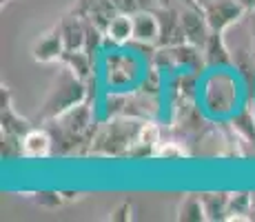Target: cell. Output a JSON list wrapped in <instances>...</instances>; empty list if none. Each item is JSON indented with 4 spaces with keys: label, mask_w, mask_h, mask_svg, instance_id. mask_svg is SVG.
I'll list each match as a JSON object with an SVG mask.
<instances>
[{
    "label": "cell",
    "mask_w": 255,
    "mask_h": 222,
    "mask_svg": "<svg viewBox=\"0 0 255 222\" xmlns=\"http://www.w3.org/2000/svg\"><path fill=\"white\" fill-rule=\"evenodd\" d=\"M53 138V156H87L89 154L91 140L96 136L100 120L96 116L93 100L87 98L85 102L71 107L60 116L42 122Z\"/></svg>",
    "instance_id": "6da1fadb"
},
{
    "label": "cell",
    "mask_w": 255,
    "mask_h": 222,
    "mask_svg": "<svg viewBox=\"0 0 255 222\" xmlns=\"http://www.w3.org/2000/svg\"><path fill=\"white\" fill-rule=\"evenodd\" d=\"M242 85L244 82L238 71L231 73L229 69H209L200 85V100L204 113L211 118H231L240 109Z\"/></svg>",
    "instance_id": "7a4b0ae2"
},
{
    "label": "cell",
    "mask_w": 255,
    "mask_h": 222,
    "mask_svg": "<svg viewBox=\"0 0 255 222\" xmlns=\"http://www.w3.org/2000/svg\"><path fill=\"white\" fill-rule=\"evenodd\" d=\"M144 120L131 116H116L100 120L96 136L91 140L89 154L96 158H127L131 145L135 142L140 133V127Z\"/></svg>",
    "instance_id": "3957f363"
},
{
    "label": "cell",
    "mask_w": 255,
    "mask_h": 222,
    "mask_svg": "<svg viewBox=\"0 0 255 222\" xmlns=\"http://www.w3.org/2000/svg\"><path fill=\"white\" fill-rule=\"evenodd\" d=\"M89 98V85L87 80L78 78L69 67L62 65L53 76V82L49 85V91L42 100L40 109H38V120L47 122L51 118L60 116L71 107L80 105Z\"/></svg>",
    "instance_id": "277c9868"
},
{
    "label": "cell",
    "mask_w": 255,
    "mask_h": 222,
    "mask_svg": "<svg viewBox=\"0 0 255 222\" xmlns=\"http://www.w3.org/2000/svg\"><path fill=\"white\" fill-rule=\"evenodd\" d=\"M102 82L107 89H114V91H131L140 85L142 80V62L138 58V53L131 47L122 49H107L102 51Z\"/></svg>",
    "instance_id": "5b68a950"
},
{
    "label": "cell",
    "mask_w": 255,
    "mask_h": 222,
    "mask_svg": "<svg viewBox=\"0 0 255 222\" xmlns=\"http://www.w3.org/2000/svg\"><path fill=\"white\" fill-rule=\"evenodd\" d=\"M202 11L209 20L211 31H220V33H227L238 22H242L249 13L235 0H209L207 4H202Z\"/></svg>",
    "instance_id": "8992f818"
},
{
    "label": "cell",
    "mask_w": 255,
    "mask_h": 222,
    "mask_svg": "<svg viewBox=\"0 0 255 222\" xmlns=\"http://www.w3.org/2000/svg\"><path fill=\"white\" fill-rule=\"evenodd\" d=\"M178 9H180V20H182L186 42L202 49L211 36V27H209L207 16H204V11H202V4H198V7L178 4Z\"/></svg>",
    "instance_id": "52a82bcc"
},
{
    "label": "cell",
    "mask_w": 255,
    "mask_h": 222,
    "mask_svg": "<svg viewBox=\"0 0 255 222\" xmlns=\"http://www.w3.org/2000/svg\"><path fill=\"white\" fill-rule=\"evenodd\" d=\"M155 13H158V22H160L158 47H175V44L186 42L178 4H173V7H158Z\"/></svg>",
    "instance_id": "ba28073f"
},
{
    "label": "cell",
    "mask_w": 255,
    "mask_h": 222,
    "mask_svg": "<svg viewBox=\"0 0 255 222\" xmlns=\"http://www.w3.org/2000/svg\"><path fill=\"white\" fill-rule=\"evenodd\" d=\"M62 53H65V40H62V33H60V27H58V24H53L49 31L40 33L31 47L33 60L42 62V65L60 62Z\"/></svg>",
    "instance_id": "9c48e42d"
},
{
    "label": "cell",
    "mask_w": 255,
    "mask_h": 222,
    "mask_svg": "<svg viewBox=\"0 0 255 222\" xmlns=\"http://www.w3.org/2000/svg\"><path fill=\"white\" fill-rule=\"evenodd\" d=\"M204 62L209 69H233V51L227 36L220 31H211L207 44L202 47Z\"/></svg>",
    "instance_id": "30bf717a"
},
{
    "label": "cell",
    "mask_w": 255,
    "mask_h": 222,
    "mask_svg": "<svg viewBox=\"0 0 255 222\" xmlns=\"http://www.w3.org/2000/svg\"><path fill=\"white\" fill-rule=\"evenodd\" d=\"M22 149H24V160H45L53 156V138L51 131L42 127H31L22 136Z\"/></svg>",
    "instance_id": "8fae6325"
},
{
    "label": "cell",
    "mask_w": 255,
    "mask_h": 222,
    "mask_svg": "<svg viewBox=\"0 0 255 222\" xmlns=\"http://www.w3.org/2000/svg\"><path fill=\"white\" fill-rule=\"evenodd\" d=\"M31 122L27 118L18 116L16 109H13V102H11V91L9 87L0 89V131L4 133H13V136H24L29 129H31Z\"/></svg>",
    "instance_id": "7c38bea8"
},
{
    "label": "cell",
    "mask_w": 255,
    "mask_h": 222,
    "mask_svg": "<svg viewBox=\"0 0 255 222\" xmlns=\"http://www.w3.org/2000/svg\"><path fill=\"white\" fill-rule=\"evenodd\" d=\"M62 40H65V51H78L85 49V38H87V18L78 16V13L67 11L65 16L58 20Z\"/></svg>",
    "instance_id": "4fadbf2b"
},
{
    "label": "cell",
    "mask_w": 255,
    "mask_h": 222,
    "mask_svg": "<svg viewBox=\"0 0 255 222\" xmlns=\"http://www.w3.org/2000/svg\"><path fill=\"white\" fill-rule=\"evenodd\" d=\"M133 38V18L129 13H118L105 31V51L116 47H127Z\"/></svg>",
    "instance_id": "5bb4252c"
},
{
    "label": "cell",
    "mask_w": 255,
    "mask_h": 222,
    "mask_svg": "<svg viewBox=\"0 0 255 222\" xmlns=\"http://www.w3.org/2000/svg\"><path fill=\"white\" fill-rule=\"evenodd\" d=\"M133 18V38L131 42H142V44H158L160 36V22L155 11H140Z\"/></svg>",
    "instance_id": "9a60e30c"
},
{
    "label": "cell",
    "mask_w": 255,
    "mask_h": 222,
    "mask_svg": "<svg viewBox=\"0 0 255 222\" xmlns=\"http://www.w3.org/2000/svg\"><path fill=\"white\" fill-rule=\"evenodd\" d=\"M229 125H231V131L240 140L255 147V109H251L249 105L240 107V109L229 118Z\"/></svg>",
    "instance_id": "2e32d148"
},
{
    "label": "cell",
    "mask_w": 255,
    "mask_h": 222,
    "mask_svg": "<svg viewBox=\"0 0 255 222\" xmlns=\"http://www.w3.org/2000/svg\"><path fill=\"white\" fill-rule=\"evenodd\" d=\"M60 65L69 67L78 78H82V80H89V78H93L98 73L96 71V56L87 53L85 49H78V51H65L62 53Z\"/></svg>",
    "instance_id": "e0dca14e"
},
{
    "label": "cell",
    "mask_w": 255,
    "mask_h": 222,
    "mask_svg": "<svg viewBox=\"0 0 255 222\" xmlns=\"http://www.w3.org/2000/svg\"><path fill=\"white\" fill-rule=\"evenodd\" d=\"M229 196L227 191H204L200 194L204 205V214H207V220H227L229 216Z\"/></svg>",
    "instance_id": "ac0fdd59"
},
{
    "label": "cell",
    "mask_w": 255,
    "mask_h": 222,
    "mask_svg": "<svg viewBox=\"0 0 255 222\" xmlns=\"http://www.w3.org/2000/svg\"><path fill=\"white\" fill-rule=\"evenodd\" d=\"M178 220L180 222H204L207 220V214H204V205H202L200 194H189L180 200Z\"/></svg>",
    "instance_id": "d6986e66"
},
{
    "label": "cell",
    "mask_w": 255,
    "mask_h": 222,
    "mask_svg": "<svg viewBox=\"0 0 255 222\" xmlns=\"http://www.w3.org/2000/svg\"><path fill=\"white\" fill-rule=\"evenodd\" d=\"M251 191H235L229 196V216L227 220H251Z\"/></svg>",
    "instance_id": "ffe728a7"
},
{
    "label": "cell",
    "mask_w": 255,
    "mask_h": 222,
    "mask_svg": "<svg viewBox=\"0 0 255 222\" xmlns=\"http://www.w3.org/2000/svg\"><path fill=\"white\" fill-rule=\"evenodd\" d=\"M118 13H120V11H118L114 0H100V2H96L89 9V13H87L85 18H89L96 27H100L102 31H107V27H109L111 20H114Z\"/></svg>",
    "instance_id": "44dd1931"
},
{
    "label": "cell",
    "mask_w": 255,
    "mask_h": 222,
    "mask_svg": "<svg viewBox=\"0 0 255 222\" xmlns=\"http://www.w3.org/2000/svg\"><path fill=\"white\" fill-rule=\"evenodd\" d=\"M0 154L2 160L11 162V160H20L24 158V149H22V138L13 136V133H0Z\"/></svg>",
    "instance_id": "7402d4cb"
},
{
    "label": "cell",
    "mask_w": 255,
    "mask_h": 222,
    "mask_svg": "<svg viewBox=\"0 0 255 222\" xmlns=\"http://www.w3.org/2000/svg\"><path fill=\"white\" fill-rule=\"evenodd\" d=\"M118 11L120 13H129V16H135L140 11H155L160 7L158 0H114Z\"/></svg>",
    "instance_id": "603a6c76"
},
{
    "label": "cell",
    "mask_w": 255,
    "mask_h": 222,
    "mask_svg": "<svg viewBox=\"0 0 255 222\" xmlns=\"http://www.w3.org/2000/svg\"><path fill=\"white\" fill-rule=\"evenodd\" d=\"M189 154L191 151L184 145H180L178 140H162L155 149V158H164V160H180V158H186Z\"/></svg>",
    "instance_id": "cb8c5ba5"
},
{
    "label": "cell",
    "mask_w": 255,
    "mask_h": 222,
    "mask_svg": "<svg viewBox=\"0 0 255 222\" xmlns=\"http://www.w3.org/2000/svg\"><path fill=\"white\" fill-rule=\"evenodd\" d=\"M36 202L40 207H58L62 205V191H36Z\"/></svg>",
    "instance_id": "d4e9b609"
},
{
    "label": "cell",
    "mask_w": 255,
    "mask_h": 222,
    "mask_svg": "<svg viewBox=\"0 0 255 222\" xmlns=\"http://www.w3.org/2000/svg\"><path fill=\"white\" fill-rule=\"evenodd\" d=\"M131 211H133V207H131L129 202H122L120 207H116V209L109 214V220H114V222H127V220L133 218V216H131Z\"/></svg>",
    "instance_id": "484cf974"
},
{
    "label": "cell",
    "mask_w": 255,
    "mask_h": 222,
    "mask_svg": "<svg viewBox=\"0 0 255 222\" xmlns=\"http://www.w3.org/2000/svg\"><path fill=\"white\" fill-rule=\"evenodd\" d=\"M96 2H100V0H76V2L71 4L69 11H71V13H78V16H87V13H89V9H91Z\"/></svg>",
    "instance_id": "4316f807"
},
{
    "label": "cell",
    "mask_w": 255,
    "mask_h": 222,
    "mask_svg": "<svg viewBox=\"0 0 255 222\" xmlns=\"http://www.w3.org/2000/svg\"><path fill=\"white\" fill-rule=\"evenodd\" d=\"M247 29H249V40H251V49L255 56V9L247 13Z\"/></svg>",
    "instance_id": "83f0119b"
},
{
    "label": "cell",
    "mask_w": 255,
    "mask_h": 222,
    "mask_svg": "<svg viewBox=\"0 0 255 222\" xmlns=\"http://www.w3.org/2000/svg\"><path fill=\"white\" fill-rule=\"evenodd\" d=\"M235 2H240L244 9H247V11H253V9H255V0H235Z\"/></svg>",
    "instance_id": "f1b7e54d"
},
{
    "label": "cell",
    "mask_w": 255,
    "mask_h": 222,
    "mask_svg": "<svg viewBox=\"0 0 255 222\" xmlns=\"http://www.w3.org/2000/svg\"><path fill=\"white\" fill-rule=\"evenodd\" d=\"M175 4H186V7H198V0H175Z\"/></svg>",
    "instance_id": "f546056e"
},
{
    "label": "cell",
    "mask_w": 255,
    "mask_h": 222,
    "mask_svg": "<svg viewBox=\"0 0 255 222\" xmlns=\"http://www.w3.org/2000/svg\"><path fill=\"white\" fill-rule=\"evenodd\" d=\"M158 4H160V7H173L175 0H158Z\"/></svg>",
    "instance_id": "4dcf8cb0"
},
{
    "label": "cell",
    "mask_w": 255,
    "mask_h": 222,
    "mask_svg": "<svg viewBox=\"0 0 255 222\" xmlns=\"http://www.w3.org/2000/svg\"><path fill=\"white\" fill-rule=\"evenodd\" d=\"M253 196V202H251V220H255V191H251Z\"/></svg>",
    "instance_id": "1f68e13d"
},
{
    "label": "cell",
    "mask_w": 255,
    "mask_h": 222,
    "mask_svg": "<svg viewBox=\"0 0 255 222\" xmlns=\"http://www.w3.org/2000/svg\"><path fill=\"white\" fill-rule=\"evenodd\" d=\"M198 2H200V4H207V2H209V0H198Z\"/></svg>",
    "instance_id": "d6a6232c"
},
{
    "label": "cell",
    "mask_w": 255,
    "mask_h": 222,
    "mask_svg": "<svg viewBox=\"0 0 255 222\" xmlns=\"http://www.w3.org/2000/svg\"><path fill=\"white\" fill-rule=\"evenodd\" d=\"M2 2H4V0H2Z\"/></svg>",
    "instance_id": "836d02e7"
}]
</instances>
